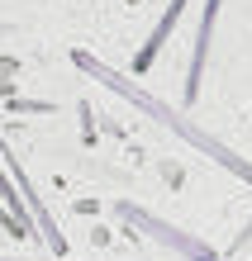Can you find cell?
Listing matches in <instances>:
<instances>
[{
	"mask_svg": "<svg viewBox=\"0 0 252 261\" xmlns=\"http://www.w3.org/2000/svg\"><path fill=\"white\" fill-rule=\"evenodd\" d=\"M72 62L81 67V71L90 76V81H100V86H109V90H114V95H124V100L133 105V110H143L148 119H157V124H167L171 133H181L186 143H191L195 152H204V157H210L214 166H224L228 176H238L243 186H252V162H243V157H238V152H233V147H224V143H219V138H210L204 128H195V124H191V119H186L181 110H171V105H162V100L152 95V90H143L138 81H129V76H119L114 67L96 62V57H90V53H72Z\"/></svg>",
	"mask_w": 252,
	"mask_h": 261,
	"instance_id": "6da1fadb",
	"label": "cell"
},
{
	"mask_svg": "<svg viewBox=\"0 0 252 261\" xmlns=\"http://www.w3.org/2000/svg\"><path fill=\"white\" fill-rule=\"evenodd\" d=\"M114 214H119L124 223H133V228H143V233H148L152 242H162V247H171V252H176L181 261H219L210 242H200V238H191V233H181L176 223H167V219H157V214H148V209H138V204H129V199H114Z\"/></svg>",
	"mask_w": 252,
	"mask_h": 261,
	"instance_id": "7a4b0ae2",
	"label": "cell"
},
{
	"mask_svg": "<svg viewBox=\"0 0 252 261\" xmlns=\"http://www.w3.org/2000/svg\"><path fill=\"white\" fill-rule=\"evenodd\" d=\"M0 152H5V171L14 176V186H19L24 204L34 209V228H38V238H48V247H53V252H62V233H57V219L48 214V204H43V195L34 190V180L24 176V166H19V157L10 152V143H0Z\"/></svg>",
	"mask_w": 252,
	"mask_h": 261,
	"instance_id": "3957f363",
	"label": "cell"
},
{
	"mask_svg": "<svg viewBox=\"0 0 252 261\" xmlns=\"http://www.w3.org/2000/svg\"><path fill=\"white\" fill-rule=\"evenodd\" d=\"M214 19H219V0H204V14H200V29H195V48H191V67H186V105L200 100V81H204V57H210Z\"/></svg>",
	"mask_w": 252,
	"mask_h": 261,
	"instance_id": "277c9868",
	"label": "cell"
},
{
	"mask_svg": "<svg viewBox=\"0 0 252 261\" xmlns=\"http://www.w3.org/2000/svg\"><path fill=\"white\" fill-rule=\"evenodd\" d=\"M186 5H191V0H171V5H167V14L157 19V29L148 34V43H143V48H138V57H133V71H138V76H143V71L157 62V53H162V48H167V38L176 34V24H181Z\"/></svg>",
	"mask_w": 252,
	"mask_h": 261,
	"instance_id": "5b68a950",
	"label": "cell"
},
{
	"mask_svg": "<svg viewBox=\"0 0 252 261\" xmlns=\"http://www.w3.org/2000/svg\"><path fill=\"white\" fill-rule=\"evenodd\" d=\"M0 195H5V204H10V214H14V223H19V238H38V228H34V219L24 214V204H19V186H14V176L0 166Z\"/></svg>",
	"mask_w": 252,
	"mask_h": 261,
	"instance_id": "8992f818",
	"label": "cell"
},
{
	"mask_svg": "<svg viewBox=\"0 0 252 261\" xmlns=\"http://www.w3.org/2000/svg\"><path fill=\"white\" fill-rule=\"evenodd\" d=\"M14 76H19V62H14V57H0V95L14 90Z\"/></svg>",
	"mask_w": 252,
	"mask_h": 261,
	"instance_id": "52a82bcc",
	"label": "cell"
},
{
	"mask_svg": "<svg viewBox=\"0 0 252 261\" xmlns=\"http://www.w3.org/2000/svg\"><path fill=\"white\" fill-rule=\"evenodd\" d=\"M247 238H252V219L243 223V233H238V238H233V252H238V247H243V242H247Z\"/></svg>",
	"mask_w": 252,
	"mask_h": 261,
	"instance_id": "ba28073f",
	"label": "cell"
},
{
	"mask_svg": "<svg viewBox=\"0 0 252 261\" xmlns=\"http://www.w3.org/2000/svg\"><path fill=\"white\" fill-rule=\"evenodd\" d=\"M0 223H5V228H10V233H14V238H19V223H14V214H5V209H0Z\"/></svg>",
	"mask_w": 252,
	"mask_h": 261,
	"instance_id": "9c48e42d",
	"label": "cell"
},
{
	"mask_svg": "<svg viewBox=\"0 0 252 261\" xmlns=\"http://www.w3.org/2000/svg\"><path fill=\"white\" fill-rule=\"evenodd\" d=\"M0 261H34V256H0ZM53 261H62V256H53Z\"/></svg>",
	"mask_w": 252,
	"mask_h": 261,
	"instance_id": "30bf717a",
	"label": "cell"
},
{
	"mask_svg": "<svg viewBox=\"0 0 252 261\" xmlns=\"http://www.w3.org/2000/svg\"><path fill=\"white\" fill-rule=\"evenodd\" d=\"M0 34H5V24H0Z\"/></svg>",
	"mask_w": 252,
	"mask_h": 261,
	"instance_id": "8fae6325",
	"label": "cell"
}]
</instances>
